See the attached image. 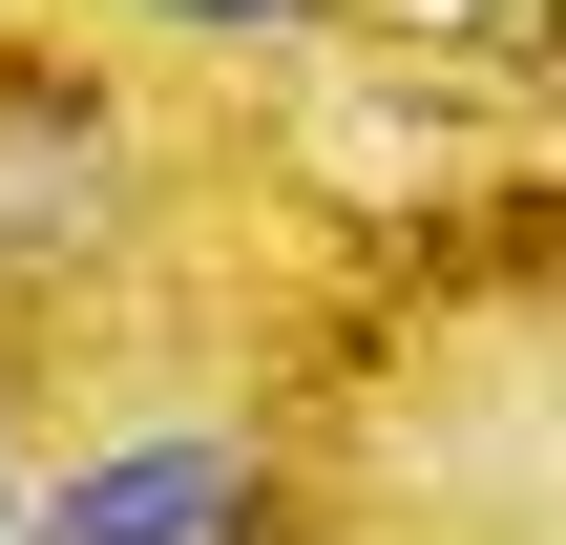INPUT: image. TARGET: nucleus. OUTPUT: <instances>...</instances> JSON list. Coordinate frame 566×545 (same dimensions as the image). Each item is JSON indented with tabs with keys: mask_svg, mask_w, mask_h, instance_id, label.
Instances as JSON below:
<instances>
[{
	"mask_svg": "<svg viewBox=\"0 0 566 545\" xmlns=\"http://www.w3.org/2000/svg\"><path fill=\"white\" fill-rule=\"evenodd\" d=\"M126 189H147L126 84L105 63H0V315H63L126 252Z\"/></svg>",
	"mask_w": 566,
	"mask_h": 545,
	"instance_id": "f257e3e1",
	"label": "nucleus"
},
{
	"mask_svg": "<svg viewBox=\"0 0 566 545\" xmlns=\"http://www.w3.org/2000/svg\"><path fill=\"white\" fill-rule=\"evenodd\" d=\"M252 504H273V462H252V441H210V420H168V441L63 462V483L21 504V545H231Z\"/></svg>",
	"mask_w": 566,
	"mask_h": 545,
	"instance_id": "f03ea898",
	"label": "nucleus"
},
{
	"mask_svg": "<svg viewBox=\"0 0 566 545\" xmlns=\"http://www.w3.org/2000/svg\"><path fill=\"white\" fill-rule=\"evenodd\" d=\"M168 21H294V0H168Z\"/></svg>",
	"mask_w": 566,
	"mask_h": 545,
	"instance_id": "7ed1b4c3",
	"label": "nucleus"
}]
</instances>
